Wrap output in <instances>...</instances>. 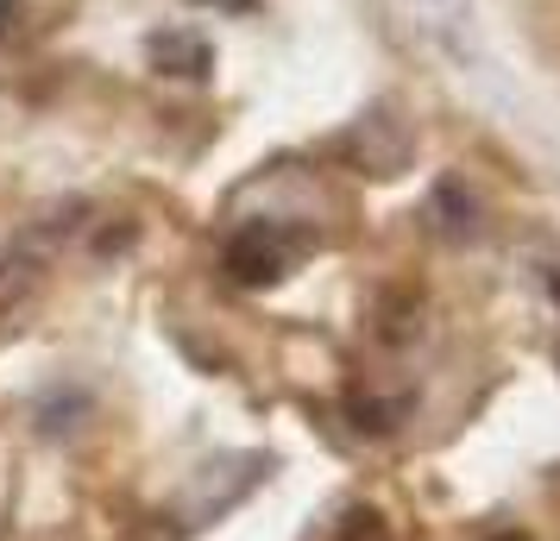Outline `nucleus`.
Segmentation results:
<instances>
[{
  "label": "nucleus",
  "mask_w": 560,
  "mask_h": 541,
  "mask_svg": "<svg viewBox=\"0 0 560 541\" xmlns=\"http://www.w3.org/2000/svg\"><path fill=\"white\" fill-rule=\"evenodd\" d=\"M228 271L240 278V284H278L283 278V239L278 233H265V227H246L240 239L228 246Z\"/></svg>",
  "instance_id": "obj_1"
},
{
  "label": "nucleus",
  "mask_w": 560,
  "mask_h": 541,
  "mask_svg": "<svg viewBox=\"0 0 560 541\" xmlns=\"http://www.w3.org/2000/svg\"><path fill=\"white\" fill-rule=\"evenodd\" d=\"M347 541H390V529H384L378 510H347V529H340Z\"/></svg>",
  "instance_id": "obj_4"
},
{
  "label": "nucleus",
  "mask_w": 560,
  "mask_h": 541,
  "mask_svg": "<svg viewBox=\"0 0 560 541\" xmlns=\"http://www.w3.org/2000/svg\"><path fill=\"white\" fill-rule=\"evenodd\" d=\"M353 415H359V428H372V435H390V428H397V415H404V403H365V397H359Z\"/></svg>",
  "instance_id": "obj_3"
},
{
  "label": "nucleus",
  "mask_w": 560,
  "mask_h": 541,
  "mask_svg": "<svg viewBox=\"0 0 560 541\" xmlns=\"http://www.w3.org/2000/svg\"><path fill=\"white\" fill-rule=\"evenodd\" d=\"M491 541H529V536H516V529H504V536H491Z\"/></svg>",
  "instance_id": "obj_6"
},
{
  "label": "nucleus",
  "mask_w": 560,
  "mask_h": 541,
  "mask_svg": "<svg viewBox=\"0 0 560 541\" xmlns=\"http://www.w3.org/2000/svg\"><path fill=\"white\" fill-rule=\"evenodd\" d=\"M145 51H152V63L171 70V77H208V45L189 38V32H158Z\"/></svg>",
  "instance_id": "obj_2"
},
{
  "label": "nucleus",
  "mask_w": 560,
  "mask_h": 541,
  "mask_svg": "<svg viewBox=\"0 0 560 541\" xmlns=\"http://www.w3.org/2000/svg\"><path fill=\"white\" fill-rule=\"evenodd\" d=\"M548 290H555V303H560V271H548Z\"/></svg>",
  "instance_id": "obj_5"
}]
</instances>
